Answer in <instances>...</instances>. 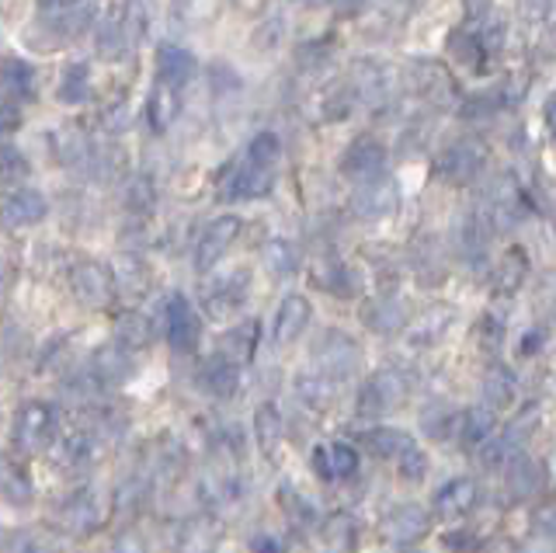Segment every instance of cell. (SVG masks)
Wrapping results in <instances>:
<instances>
[{
	"instance_id": "obj_1",
	"label": "cell",
	"mask_w": 556,
	"mask_h": 553,
	"mask_svg": "<svg viewBox=\"0 0 556 553\" xmlns=\"http://www.w3.org/2000/svg\"><path fill=\"white\" fill-rule=\"evenodd\" d=\"M11 436L22 453H46L60 442V418L46 401H28L17 407Z\"/></svg>"
},
{
	"instance_id": "obj_2",
	"label": "cell",
	"mask_w": 556,
	"mask_h": 553,
	"mask_svg": "<svg viewBox=\"0 0 556 553\" xmlns=\"http://www.w3.org/2000/svg\"><path fill=\"white\" fill-rule=\"evenodd\" d=\"M164 335L170 341L174 352H195L199 341H202V317L199 310L191 306L188 297H181V292H170L167 303H164Z\"/></svg>"
},
{
	"instance_id": "obj_3",
	"label": "cell",
	"mask_w": 556,
	"mask_h": 553,
	"mask_svg": "<svg viewBox=\"0 0 556 553\" xmlns=\"http://www.w3.org/2000/svg\"><path fill=\"white\" fill-rule=\"evenodd\" d=\"M52 518H56V526L63 532L87 536V532L101 529V523H104V498L94 488L74 491L70 498L60 501L56 512H52Z\"/></svg>"
},
{
	"instance_id": "obj_4",
	"label": "cell",
	"mask_w": 556,
	"mask_h": 553,
	"mask_svg": "<svg viewBox=\"0 0 556 553\" xmlns=\"http://www.w3.org/2000/svg\"><path fill=\"white\" fill-rule=\"evenodd\" d=\"M358 344L341 335V331H327L320 341H317V349H313V359H317V369L320 376L327 379H348L355 369H358Z\"/></svg>"
},
{
	"instance_id": "obj_5",
	"label": "cell",
	"mask_w": 556,
	"mask_h": 553,
	"mask_svg": "<svg viewBox=\"0 0 556 553\" xmlns=\"http://www.w3.org/2000/svg\"><path fill=\"white\" fill-rule=\"evenodd\" d=\"M70 286H74L77 300L91 310H101L115 300V275L101 262H77L70 268Z\"/></svg>"
},
{
	"instance_id": "obj_6",
	"label": "cell",
	"mask_w": 556,
	"mask_h": 553,
	"mask_svg": "<svg viewBox=\"0 0 556 553\" xmlns=\"http://www.w3.org/2000/svg\"><path fill=\"white\" fill-rule=\"evenodd\" d=\"M240 230H243V219L233 216V213L216 216L213 223H208V227L202 230V237H199V244H195V268H199V275H208V272L216 268V262L226 251H230V244L240 237Z\"/></svg>"
},
{
	"instance_id": "obj_7",
	"label": "cell",
	"mask_w": 556,
	"mask_h": 553,
	"mask_svg": "<svg viewBox=\"0 0 556 553\" xmlns=\"http://www.w3.org/2000/svg\"><path fill=\"white\" fill-rule=\"evenodd\" d=\"M35 14H39V22L52 32V36L77 39L94 25L98 8L94 4H66V0H52V4L35 8Z\"/></svg>"
},
{
	"instance_id": "obj_8",
	"label": "cell",
	"mask_w": 556,
	"mask_h": 553,
	"mask_svg": "<svg viewBox=\"0 0 556 553\" xmlns=\"http://www.w3.org/2000/svg\"><path fill=\"white\" fill-rule=\"evenodd\" d=\"M341 171L358 185H372L382 178V171H387V150H382L379 140H369V136H365V140H355L344 150Z\"/></svg>"
},
{
	"instance_id": "obj_9",
	"label": "cell",
	"mask_w": 556,
	"mask_h": 553,
	"mask_svg": "<svg viewBox=\"0 0 556 553\" xmlns=\"http://www.w3.org/2000/svg\"><path fill=\"white\" fill-rule=\"evenodd\" d=\"M404 401V379L396 373H376L358 393V418H379Z\"/></svg>"
},
{
	"instance_id": "obj_10",
	"label": "cell",
	"mask_w": 556,
	"mask_h": 553,
	"mask_svg": "<svg viewBox=\"0 0 556 553\" xmlns=\"http://www.w3.org/2000/svg\"><path fill=\"white\" fill-rule=\"evenodd\" d=\"M49 213V202L42 192H35V188H17L4 199L0 205V219H4V227L11 230H28V227H39Z\"/></svg>"
},
{
	"instance_id": "obj_11",
	"label": "cell",
	"mask_w": 556,
	"mask_h": 553,
	"mask_svg": "<svg viewBox=\"0 0 556 553\" xmlns=\"http://www.w3.org/2000/svg\"><path fill=\"white\" fill-rule=\"evenodd\" d=\"M195 387L205 393V397H216V401H230L240 390V369L230 366L226 359L213 355L205 359L202 366L195 369Z\"/></svg>"
},
{
	"instance_id": "obj_12",
	"label": "cell",
	"mask_w": 556,
	"mask_h": 553,
	"mask_svg": "<svg viewBox=\"0 0 556 553\" xmlns=\"http://www.w3.org/2000/svg\"><path fill=\"white\" fill-rule=\"evenodd\" d=\"M309 321H313L309 300L300 297V292H292V297L282 300V306H278V314L271 321V341L275 344H292L309 327Z\"/></svg>"
},
{
	"instance_id": "obj_13",
	"label": "cell",
	"mask_w": 556,
	"mask_h": 553,
	"mask_svg": "<svg viewBox=\"0 0 556 553\" xmlns=\"http://www.w3.org/2000/svg\"><path fill=\"white\" fill-rule=\"evenodd\" d=\"M271 188H275V167H261V164L243 158L237 175L230 178V185H226V199H237V202L240 199L243 202L265 199V196H271Z\"/></svg>"
},
{
	"instance_id": "obj_14",
	"label": "cell",
	"mask_w": 556,
	"mask_h": 553,
	"mask_svg": "<svg viewBox=\"0 0 556 553\" xmlns=\"http://www.w3.org/2000/svg\"><path fill=\"white\" fill-rule=\"evenodd\" d=\"M195 71H199V63L185 46H170L167 42V46L156 49V80L167 84V88L181 91L185 84L195 77Z\"/></svg>"
},
{
	"instance_id": "obj_15",
	"label": "cell",
	"mask_w": 556,
	"mask_h": 553,
	"mask_svg": "<svg viewBox=\"0 0 556 553\" xmlns=\"http://www.w3.org/2000/svg\"><path fill=\"white\" fill-rule=\"evenodd\" d=\"M313 470L324 480H344L358 470V453L348 442H324L313 449Z\"/></svg>"
},
{
	"instance_id": "obj_16",
	"label": "cell",
	"mask_w": 556,
	"mask_h": 553,
	"mask_svg": "<svg viewBox=\"0 0 556 553\" xmlns=\"http://www.w3.org/2000/svg\"><path fill=\"white\" fill-rule=\"evenodd\" d=\"M0 498L8 505H28L35 498V483L25 470V463H17L11 453H0Z\"/></svg>"
},
{
	"instance_id": "obj_17",
	"label": "cell",
	"mask_w": 556,
	"mask_h": 553,
	"mask_svg": "<svg viewBox=\"0 0 556 553\" xmlns=\"http://www.w3.org/2000/svg\"><path fill=\"white\" fill-rule=\"evenodd\" d=\"M219 523L216 518H188V523H181L178 529V553H216L219 546Z\"/></svg>"
},
{
	"instance_id": "obj_18",
	"label": "cell",
	"mask_w": 556,
	"mask_h": 553,
	"mask_svg": "<svg viewBox=\"0 0 556 553\" xmlns=\"http://www.w3.org/2000/svg\"><path fill=\"white\" fill-rule=\"evenodd\" d=\"M216 355L226 359L230 366H248V362L254 359V349H257V321H248V324H240V327H230L219 344H216Z\"/></svg>"
},
{
	"instance_id": "obj_19",
	"label": "cell",
	"mask_w": 556,
	"mask_h": 553,
	"mask_svg": "<svg viewBox=\"0 0 556 553\" xmlns=\"http://www.w3.org/2000/svg\"><path fill=\"white\" fill-rule=\"evenodd\" d=\"M428 532V512L417 505H400L387 515V536L393 543H414Z\"/></svg>"
},
{
	"instance_id": "obj_20",
	"label": "cell",
	"mask_w": 556,
	"mask_h": 553,
	"mask_svg": "<svg viewBox=\"0 0 556 553\" xmlns=\"http://www.w3.org/2000/svg\"><path fill=\"white\" fill-rule=\"evenodd\" d=\"M393 210H396V188L393 185L372 181V185H362L355 192V213L365 219H382Z\"/></svg>"
},
{
	"instance_id": "obj_21",
	"label": "cell",
	"mask_w": 556,
	"mask_h": 553,
	"mask_svg": "<svg viewBox=\"0 0 556 553\" xmlns=\"http://www.w3.org/2000/svg\"><path fill=\"white\" fill-rule=\"evenodd\" d=\"M473 505H477V483L466 480V477L445 483V488L439 491V498H434V512H439L442 518H459Z\"/></svg>"
},
{
	"instance_id": "obj_22",
	"label": "cell",
	"mask_w": 556,
	"mask_h": 553,
	"mask_svg": "<svg viewBox=\"0 0 556 553\" xmlns=\"http://www.w3.org/2000/svg\"><path fill=\"white\" fill-rule=\"evenodd\" d=\"M129 14V8H109V22H101L98 25V49H101V56H122L126 53V46H129V25L122 22Z\"/></svg>"
},
{
	"instance_id": "obj_23",
	"label": "cell",
	"mask_w": 556,
	"mask_h": 553,
	"mask_svg": "<svg viewBox=\"0 0 556 553\" xmlns=\"http://www.w3.org/2000/svg\"><path fill=\"white\" fill-rule=\"evenodd\" d=\"M153 341V331H150V321L143 314H136V310H129V314H122L118 324H115V349L118 352H139L147 349V344Z\"/></svg>"
},
{
	"instance_id": "obj_24",
	"label": "cell",
	"mask_w": 556,
	"mask_h": 553,
	"mask_svg": "<svg viewBox=\"0 0 556 553\" xmlns=\"http://www.w3.org/2000/svg\"><path fill=\"white\" fill-rule=\"evenodd\" d=\"M251 286V272L248 268H233V272H226V275H216V282H208L205 286V297L213 300V310L219 303L223 306H237L243 300V292H248Z\"/></svg>"
},
{
	"instance_id": "obj_25",
	"label": "cell",
	"mask_w": 556,
	"mask_h": 553,
	"mask_svg": "<svg viewBox=\"0 0 556 553\" xmlns=\"http://www.w3.org/2000/svg\"><path fill=\"white\" fill-rule=\"evenodd\" d=\"M147 112H150V126H153L156 133H167V129L174 126V118H178V112H181V98H178V91L156 80V88L150 91V101H147Z\"/></svg>"
},
{
	"instance_id": "obj_26",
	"label": "cell",
	"mask_w": 556,
	"mask_h": 553,
	"mask_svg": "<svg viewBox=\"0 0 556 553\" xmlns=\"http://www.w3.org/2000/svg\"><path fill=\"white\" fill-rule=\"evenodd\" d=\"M477 167H480V150L473 143H459V147L445 150V158L439 164L442 178H448V181H469L477 175Z\"/></svg>"
},
{
	"instance_id": "obj_27",
	"label": "cell",
	"mask_w": 556,
	"mask_h": 553,
	"mask_svg": "<svg viewBox=\"0 0 556 553\" xmlns=\"http://www.w3.org/2000/svg\"><path fill=\"white\" fill-rule=\"evenodd\" d=\"M282 436H286L282 411H278L275 404H261L254 411V439H257V445L265 449V453H275L278 442H282Z\"/></svg>"
},
{
	"instance_id": "obj_28",
	"label": "cell",
	"mask_w": 556,
	"mask_h": 553,
	"mask_svg": "<svg viewBox=\"0 0 556 553\" xmlns=\"http://www.w3.org/2000/svg\"><path fill=\"white\" fill-rule=\"evenodd\" d=\"M0 88L14 98H31L35 95V71L31 63L17 60V56H8L0 60Z\"/></svg>"
},
{
	"instance_id": "obj_29",
	"label": "cell",
	"mask_w": 556,
	"mask_h": 553,
	"mask_svg": "<svg viewBox=\"0 0 556 553\" xmlns=\"http://www.w3.org/2000/svg\"><path fill=\"white\" fill-rule=\"evenodd\" d=\"M60 98L66 105H84V101H91V71H87V63L66 66L63 80H60Z\"/></svg>"
},
{
	"instance_id": "obj_30",
	"label": "cell",
	"mask_w": 556,
	"mask_h": 553,
	"mask_svg": "<svg viewBox=\"0 0 556 553\" xmlns=\"http://www.w3.org/2000/svg\"><path fill=\"white\" fill-rule=\"evenodd\" d=\"M365 445H369L372 453L382 456V460H400L414 445V439L404 436V431H396V428H376V431L365 436Z\"/></svg>"
},
{
	"instance_id": "obj_31",
	"label": "cell",
	"mask_w": 556,
	"mask_h": 553,
	"mask_svg": "<svg viewBox=\"0 0 556 553\" xmlns=\"http://www.w3.org/2000/svg\"><path fill=\"white\" fill-rule=\"evenodd\" d=\"M355 523L348 515H334L324 526V553H352L355 550Z\"/></svg>"
},
{
	"instance_id": "obj_32",
	"label": "cell",
	"mask_w": 556,
	"mask_h": 553,
	"mask_svg": "<svg viewBox=\"0 0 556 553\" xmlns=\"http://www.w3.org/2000/svg\"><path fill=\"white\" fill-rule=\"evenodd\" d=\"M265 265H268V272L271 275H292L295 268H300V251H295V244L292 240H268L265 244Z\"/></svg>"
},
{
	"instance_id": "obj_33",
	"label": "cell",
	"mask_w": 556,
	"mask_h": 553,
	"mask_svg": "<svg viewBox=\"0 0 556 553\" xmlns=\"http://www.w3.org/2000/svg\"><path fill=\"white\" fill-rule=\"evenodd\" d=\"M480 460H483V466H491V470H511L515 460H518V442L511 436L483 442Z\"/></svg>"
},
{
	"instance_id": "obj_34",
	"label": "cell",
	"mask_w": 556,
	"mask_h": 553,
	"mask_svg": "<svg viewBox=\"0 0 556 553\" xmlns=\"http://www.w3.org/2000/svg\"><path fill=\"white\" fill-rule=\"evenodd\" d=\"M60 445V460L66 463V466H87L94 456H98V439L94 436H70V439H63V442H56Z\"/></svg>"
},
{
	"instance_id": "obj_35",
	"label": "cell",
	"mask_w": 556,
	"mask_h": 553,
	"mask_svg": "<svg viewBox=\"0 0 556 553\" xmlns=\"http://www.w3.org/2000/svg\"><path fill=\"white\" fill-rule=\"evenodd\" d=\"M156 205V192H153V181L147 175H136L126 188V210L132 216H150Z\"/></svg>"
},
{
	"instance_id": "obj_36",
	"label": "cell",
	"mask_w": 556,
	"mask_h": 553,
	"mask_svg": "<svg viewBox=\"0 0 556 553\" xmlns=\"http://www.w3.org/2000/svg\"><path fill=\"white\" fill-rule=\"evenodd\" d=\"M365 324H369L376 335H390V331H396L400 324H404V310H400L396 303H390V300H379V303H372L369 310H365Z\"/></svg>"
},
{
	"instance_id": "obj_37",
	"label": "cell",
	"mask_w": 556,
	"mask_h": 553,
	"mask_svg": "<svg viewBox=\"0 0 556 553\" xmlns=\"http://www.w3.org/2000/svg\"><path fill=\"white\" fill-rule=\"evenodd\" d=\"M248 161H254V164H261V167H275L278 164V158H282V140H278L275 133H257L254 140L248 143V153H243Z\"/></svg>"
},
{
	"instance_id": "obj_38",
	"label": "cell",
	"mask_w": 556,
	"mask_h": 553,
	"mask_svg": "<svg viewBox=\"0 0 556 553\" xmlns=\"http://www.w3.org/2000/svg\"><path fill=\"white\" fill-rule=\"evenodd\" d=\"M129 369V355L126 352H118V349H109V352H101L98 362H94V376H98V384H112V379H122Z\"/></svg>"
},
{
	"instance_id": "obj_39",
	"label": "cell",
	"mask_w": 556,
	"mask_h": 553,
	"mask_svg": "<svg viewBox=\"0 0 556 553\" xmlns=\"http://www.w3.org/2000/svg\"><path fill=\"white\" fill-rule=\"evenodd\" d=\"M511 401H515V379L508 373H494L486 379V404L494 411H504L511 407Z\"/></svg>"
},
{
	"instance_id": "obj_40",
	"label": "cell",
	"mask_w": 556,
	"mask_h": 553,
	"mask_svg": "<svg viewBox=\"0 0 556 553\" xmlns=\"http://www.w3.org/2000/svg\"><path fill=\"white\" fill-rule=\"evenodd\" d=\"M491 428H494V414L486 407L463 414V439L466 442H483L486 436H491Z\"/></svg>"
},
{
	"instance_id": "obj_41",
	"label": "cell",
	"mask_w": 556,
	"mask_h": 553,
	"mask_svg": "<svg viewBox=\"0 0 556 553\" xmlns=\"http://www.w3.org/2000/svg\"><path fill=\"white\" fill-rule=\"evenodd\" d=\"M282 508H286V515L292 518V523H300V526H313V523H317V508H313L303 494H292L289 488L282 491Z\"/></svg>"
},
{
	"instance_id": "obj_42",
	"label": "cell",
	"mask_w": 556,
	"mask_h": 553,
	"mask_svg": "<svg viewBox=\"0 0 556 553\" xmlns=\"http://www.w3.org/2000/svg\"><path fill=\"white\" fill-rule=\"evenodd\" d=\"M396 466H400V477H404V480H421L425 470H428V456L417 445H410L407 453L396 460Z\"/></svg>"
},
{
	"instance_id": "obj_43",
	"label": "cell",
	"mask_w": 556,
	"mask_h": 553,
	"mask_svg": "<svg viewBox=\"0 0 556 553\" xmlns=\"http://www.w3.org/2000/svg\"><path fill=\"white\" fill-rule=\"evenodd\" d=\"M511 480H515L518 494H532V491H539V483H543V470H539L535 463H521L518 470L511 474Z\"/></svg>"
},
{
	"instance_id": "obj_44",
	"label": "cell",
	"mask_w": 556,
	"mask_h": 553,
	"mask_svg": "<svg viewBox=\"0 0 556 553\" xmlns=\"http://www.w3.org/2000/svg\"><path fill=\"white\" fill-rule=\"evenodd\" d=\"M25 175V158L14 147H0V181Z\"/></svg>"
},
{
	"instance_id": "obj_45",
	"label": "cell",
	"mask_w": 556,
	"mask_h": 553,
	"mask_svg": "<svg viewBox=\"0 0 556 553\" xmlns=\"http://www.w3.org/2000/svg\"><path fill=\"white\" fill-rule=\"evenodd\" d=\"M251 553H286V546H282V540H278V536L257 532L254 540H251Z\"/></svg>"
},
{
	"instance_id": "obj_46",
	"label": "cell",
	"mask_w": 556,
	"mask_h": 553,
	"mask_svg": "<svg viewBox=\"0 0 556 553\" xmlns=\"http://www.w3.org/2000/svg\"><path fill=\"white\" fill-rule=\"evenodd\" d=\"M112 553H147V546H143V540H139L136 532H122L115 540V546H112Z\"/></svg>"
},
{
	"instance_id": "obj_47",
	"label": "cell",
	"mask_w": 556,
	"mask_h": 553,
	"mask_svg": "<svg viewBox=\"0 0 556 553\" xmlns=\"http://www.w3.org/2000/svg\"><path fill=\"white\" fill-rule=\"evenodd\" d=\"M17 126H22V112H17L14 105H0V136L14 133Z\"/></svg>"
},
{
	"instance_id": "obj_48",
	"label": "cell",
	"mask_w": 556,
	"mask_h": 553,
	"mask_svg": "<svg viewBox=\"0 0 556 553\" xmlns=\"http://www.w3.org/2000/svg\"><path fill=\"white\" fill-rule=\"evenodd\" d=\"M4 553H46V546L35 540V536H17Z\"/></svg>"
},
{
	"instance_id": "obj_49",
	"label": "cell",
	"mask_w": 556,
	"mask_h": 553,
	"mask_svg": "<svg viewBox=\"0 0 556 553\" xmlns=\"http://www.w3.org/2000/svg\"><path fill=\"white\" fill-rule=\"evenodd\" d=\"M546 115H549V126H553V133H556V101L549 105V112H546Z\"/></svg>"
}]
</instances>
